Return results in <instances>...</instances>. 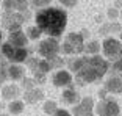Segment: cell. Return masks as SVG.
Here are the masks:
<instances>
[{
    "instance_id": "obj_24",
    "label": "cell",
    "mask_w": 122,
    "mask_h": 116,
    "mask_svg": "<svg viewBox=\"0 0 122 116\" xmlns=\"http://www.w3.org/2000/svg\"><path fill=\"white\" fill-rule=\"evenodd\" d=\"M33 80L35 83H44L46 82V74L41 71H33Z\"/></svg>"
},
{
    "instance_id": "obj_19",
    "label": "cell",
    "mask_w": 122,
    "mask_h": 116,
    "mask_svg": "<svg viewBox=\"0 0 122 116\" xmlns=\"http://www.w3.org/2000/svg\"><path fill=\"white\" fill-rule=\"evenodd\" d=\"M99 50H100V46H99L97 41H89V42H86L85 44V49H83V52L88 53V55H97Z\"/></svg>"
},
{
    "instance_id": "obj_33",
    "label": "cell",
    "mask_w": 122,
    "mask_h": 116,
    "mask_svg": "<svg viewBox=\"0 0 122 116\" xmlns=\"http://www.w3.org/2000/svg\"><path fill=\"white\" fill-rule=\"evenodd\" d=\"M110 27H111V33L121 32V24H117V22H110Z\"/></svg>"
},
{
    "instance_id": "obj_11",
    "label": "cell",
    "mask_w": 122,
    "mask_h": 116,
    "mask_svg": "<svg viewBox=\"0 0 122 116\" xmlns=\"http://www.w3.org/2000/svg\"><path fill=\"white\" fill-rule=\"evenodd\" d=\"M8 42H11L16 47H25L28 44V36H27V33H24L19 28V30H14V32H10Z\"/></svg>"
},
{
    "instance_id": "obj_42",
    "label": "cell",
    "mask_w": 122,
    "mask_h": 116,
    "mask_svg": "<svg viewBox=\"0 0 122 116\" xmlns=\"http://www.w3.org/2000/svg\"><path fill=\"white\" fill-rule=\"evenodd\" d=\"M121 41H122V32H121Z\"/></svg>"
},
{
    "instance_id": "obj_27",
    "label": "cell",
    "mask_w": 122,
    "mask_h": 116,
    "mask_svg": "<svg viewBox=\"0 0 122 116\" xmlns=\"http://www.w3.org/2000/svg\"><path fill=\"white\" fill-rule=\"evenodd\" d=\"M35 85L36 83H35L33 79H25V77L22 79V88H24V90H30V88H33Z\"/></svg>"
},
{
    "instance_id": "obj_29",
    "label": "cell",
    "mask_w": 122,
    "mask_h": 116,
    "mask_svg": "<svg viewBox=\"0 0 122 116\" xmlns=\"http://www.w3.org/2000/svg\"><path fill=\"white\" fill-rule=\"evenodd\" d=\"M119 14H121V13H119L117 8H110V10H108V17L111 19V21L117 19V17H119Z\"/></svg>"
},
{
    "instance_id": "obj_9",
    "label": "cell",
    "mask_w": 122,
    "mask_h": 116,
    "mask_svg": "<svg viewBox=\"0 0 122 116\" xmlns=\"http://www.w3.org/2000/svg\"><path fill=\"white\" fill-rule=\"evenodd\" d=\"M94 100L91 97H83L80 99V102L74 107L72 115L74 116H91L94 111Z\"/></svg>"
},
{
    "instance_id": "obj_44",
    "label": "cell",
    "mask_w": 122,
    "mask_h": 116,
    "mask_svg": "<svg viewBox=\"0 0 122 116\" xmlns=\"http://www.w3.org/2000/svg\"><path fill=\"white\" fill-rule=\"evenodd\" d=\"M0 107H2V104H0Z\"/></svg>"
},
{
    "instance_id": "obj_38",
    "label": "cell",
    "mask_w": 122,
    "mask_h": 116,
    "mask_svg": "<svg viewBox=\"0 0 122 116\" xmlns=\"http://www.w3.org/2000/svg\"><path fill=\"white\" fill-rule=\"evenodd\" d=\"M114 8H122V0H116V3H114Z\"/></svg>"
},
{
    "instance_id": "obj_16",
    "label": "cell",
    "mask_w": 122,
    "mask_h": 116,
    "mask_svg": "<svg viewBox=\"0 0 122 116\" xmlns=\"http://www.w3.org/2000/svg\"><path fill=\"white\" fill-rule=\"evenodd\" d=\"M19 94H20V90L16 85H8L2 90V97L5 100H14V99H17Z\"/></svg>"
},
{
    "instance_id": "obj_8",
    "label": "cell",
    "mask_w": 122,
    "mask_h": 116,
    "mask_svg": "<svg viewBox=\"0 0 122 116\" xmlns=\"http://www.w3.org/2000/svg\"><path fill=\"white\" fill-rule=\"evenodd\" d=\"M103 53L107 55L108 58H111V60H116V58L122 57V42L117 39H113V38H107L103 41Z\"/></svg>"
},
{
    "instance_id": "obj_5",
    "label": "cell",
    "mask_w": 122,
    "mask_h": 116,
    "mask_svg": "<svg viewBox=\"0 0 122 116\" xmlns=\"http://www.w3.org/2000/svg\"><path fill=\"white\" fill-rule=\"evenodd\" d=\"M25 21V16L20 11H5V14L2 16V27L10 32H14L22 28V24Z\"/></svg>"
},
{
    "instance_id": "obj_2",
    "label": "cell",
    "mask_w": 122,
    "mask_h": 116,
    "mask_svg": "<svg viewBox=\"0 0 122 116\" xmlns=\"http://www.w3.org/2000/svg\"><path fill=\"white\" fill-rule=\"evenodd\" d=\"M110 64L105 58L99 57V55H92V57H85L83 66L80 68L78 72H75V80L78 85H86V83H92L96 80L102 79L105 74L108 72Z\"/></svg>"
},
{
    "instance_id": "obj_17",
    "label": "cell",
    "mask_w": 122,
    "mask_h": 116,
    "mask_svg": "<svg viewBox=\"0 0 122 116\" xmlns=\"http://www.w3.org/2000/svg\"><path fill=\"white\" fill-rule=\"evenodd\" d=\"M24 102L22 100H17V99H14V100H10V105H8V110H10L11 115H20L22 111H24Z\"/></svg>"
},
{
    "instance_id": "obj_15",
    "label": "cell",
    "mask_w": 122,
    "mask_h": 116,
    "mask_svg": "<svg viewBox=\"0 0 122 116\" xmlns=\"http://www.w3.org/2000/svg\"><path fill=\"white\" fill-rule=\"evenodd\" d=\"M61 99H63V102L67 104V105H77V104L80 102V94L74 90V88H67V90L63 91Z\"/></svg>"
},
{
    "instance_id": "obj_32",
    "label": "cell",
    "mask_w": 122,
    "mask_h": 116,
    "mask_svg": "<svg viewBox=\"0 0 122 116\" xmlns=\"http://www.w3.org/2000/svg\"><path fill=\"white\" fill-rule=\"evenodd\" d=\"M52 116H72V115L67 111V110H64V108H58Z\"/></svg>"
},
{
    "instance_id": "obj_26",
    "label": "cell",
    "mask_w": 122,
    "mask_h": 116,
    "mask_svg": "<svg viewBox=\"0 0 122 116\" xmlns=\"http://www.w3.org/2000/svg\"><path fill=\"white\" fill-rule=\"evenodd\" d=\"M49 3H52V0H31V5L35 8H46Z\"/></svg>"
},
{
    "instance_id": "obj_41",
    "label": "cell",
    "mask_w": 122,
    "mask_h": 116,
    "mask_svg": "<svg viewBox=\"0 0 122 116\" xmlns=\"http://www.w3.org/2000/svg\"><path fill=\"white\" fill-rule=\"evenodd\" d=\"M119 16H121V19H122V8H121V14H119Z\"/></svg>"
},
{
    "instance_id": "obj_35",
    "label": "cell",
    "mask_w": 122,
    "mask_h": 116,
    "mask_svg": "<svg viewBox=\"0 0 122 116\" xmlns=\"http://www.w3.org/2000/svg\"><path fill=\"white\" fill-rule=\"evenodd\" d=\"M0 75L3 77V79H6V66H5L2 61H0Z\"/></svg>"
},
{
    "instance_id": "obj_12",
    "label": "cell",
    "mask_w": 122,
    "mask_h": 116,
    "mask_svg": "<svg viewBox=\"0 0 122 116\" xmlns=\"http://www.w3.org/2000/svg\"><path fill=\"white\" fill-rule=\"evenodd\" d=\"M44 99V93L39 90V88H30V90H25L24 91V100L27 104H36Z\"/></svg>"
},
{
    "instance_id": "obj_4",
    "label": "cell",
    "mask_w": 122,
    "mask_h": 116,
    "mask_svg": "<svg viewBox=\"0 0 122 116\" xmlns=\"http://www.w3.org/2000/svg\"><path fill=\"white\" fill-rule=\"evenodd\" d=\"M83 49H85V39L80 33H69L63 42V52L67 55L83 53Z\"/></svg>"
},
{
    "instance_id": "obj_7",
    "label": "cell",
    "mask_w": 122,
    "mask_h": 116,
    "mask_svg": "<svg viewBox=\"0 0 122 116\" xmlns=\"http://www.w3.org/2000/svg\"><path fill=\"white\" fill-rule=\"evenodd\" d=\"M94 110H96L97 116H119L121 115V108H119L117 102L114 99H110V97L102 99L94 107Z\"/></svg>"
},
{
    "instance_id": "obj_6",
    "label": "cell",
    "mask_w": 122,
    "mask_h": 116,
    "mask_svg": "<svg viewBox=\"0 0 122 116\" xmlns=\"http://www.w3.org/2000/svg\"><path fill=\"white\" fill-rule=\"evenodd\" d=\"M60 50H61V46L58 42V39L56 38H52V36H49L47 39H42L39 42V46H38V53L41 57H44L46 60L56 57L60 53Z\"/></svg>"
},
{
    "instance_id": "obj_10",
    "label": "cell",
    "mask_w": 122,
    "mask_h": 116,
    "mask_svg": "<svg viewBox=\"0 0 122 116\" xmlns=\"http://www.w3.org/2000/svg\"><path fill=\"white\" fill-rule=\"evenodd\" d=\"M52 82H53L55 86L58 88H66V86H71L74 79H72V74L69 71H64V69H60L53 74L52 77Z\"/></svg>"
},
{
    "instance_id": "obj_30",
    "label": "cell",
    "mask_w": 122,
    "mask_h": 116,
    "mask_svg": "<svg viewBox=\"0 0 122 116\" xmlns=\"http://www.w3.org/2000/svg\"><path fill=\"white\" fill-rule=\"evenodd\" d=\"M16 2L19 3V10H17V11L24 13V11L28 10V3H27V0H16Z\"/></svg>"
},
{
    "instance_id": "obj_21",
    "label": "cell",
    "mask_w": 122,
    "mask_h": 116,
    "mask_svg": "<svg viewBox=\"0 0 122 116\" xmlns=\"http://www.w3.org/2000/svg\"><path fill=\"white\" fill-rule=\"evenodd\" d=\"M44 113H47V115H53L55 111L58 110V105H56V102H53V100H47V102H44Z\"/></svg>"
},
{
    "instance_id": "obj_25",
    "label": "cell",
    "mask_w": 122,
    "mask_h": 116,
    "mask_svg": "<svg viewBox=\"0 0 122 116\" xmlns=\"http://www.w3.org/2000/svg\"><path fill=\"white\" fill-rule=\"evenodd\" d=\"M111 69H113V72H114L116 75H121V77H122V57L119 58L117 61L114 63V64H113Z\"/></svg>"
},
{
    "instance_id": "obj_34",
    "label": "cell",
    "mask_w": 122,
    "mask_h": 116,
    "mask_svg": "<svg viewBox=\"0 0 122 116\" xmlns=\"http://www.w3.org/2000/svg\"><path fill=\"white\" fill-rule=\"evenodd\" d=\"M60 3L64 5V6H75L77 0H60Z\"/></svg>"
},
{
    "instance_id": "obj_36",
    "label": "cell",
    "mask_w": 122,
    "mask_h": 116,
    "mask_svg": "<svg viewBox=\"0 0 122 116\" xmlns=\"http://www.w3.org/2000/svg\"><path fill=\"white\" fill-rule=\"evenodd\" d=\"M107 93H108V91L105 90V88H103V90H100V91H99V96H100V99H105V97H107Z\"/></svg>"
},
{
    "instance_id": "obj_43",
    "label": "cell",
    "mask_w": 122,
    "mask_h": 116,
    "mask_svg": "<svg viewBox=\"0 0 122 116\" xmlns=\"http://www.w3.org/2000/svg\"><path fill=\"white\" fill-rule=\"evenodd\" d=\"M0 116H8V115H0Z\"/></svg>"
},
{
    "instance_id": "obj_3",
    "label": "cell",
    "mask_w": 122,
    "mask_h": 116,
    "mask_svg": "<svg viewBox=\"0 0 122 116\" xmlns=\"http://www.w3.org/2000/svg\"><path fill=\"white\" fill-rule=\"evenodd\" d=\"M0 49H2V55L11 63H24L28 58V50L25 47H16L11 42H3Z\"/></svg>"
},
{
    "instance_id": "obj_14",
    "label": "cell",
    "mask_w": 122,
    "mask_h": 116,
    "mask_svg": "<svg viewBox=\"0 0 122 116\" xmlns=\"http://www.w3.org/2000/svg\"><path fill=\"white\" fill-rule=\"evenodd\" d=\"M24 74H25V69L22 66H19V63L6 66V77H10L11 80H22Z\"/></svg>"
},
{
    "instance_id": "obj_22",
    "label": "cell",
    "mask_w": 122,
    "mask_h": 116,
    "mask_svg": "<svg viewBox=\"0 0 122 116\" xmlns=\"http://www.w3.org/2000/svg\"><path fill=\"white\" fill-rule=\"evenodd\" d=\"M5 11H17L19 10V3L16 0H3V3H2Z\"/></svg>"
},
{
    "instance_id": "obj_45",
    "label": "cell",
    "mask_w": 122,
    "mask_h": 116,
    "mask_svg": "<svg viewBox=\"0 0 122 116\" xmlns=\"http://www.w3.org/2000/svg\"><path fill=\"white\" fill-rule=\"evenodd\" d=\"M91 116H94V115H91Z\"/></svg>"
},
{
    "instance_id": "obj_37",
    "label": "cell",
    "mask_w": 122,
    "mask_h": 116,
    "mask_svg": "<svg viewBox=\"0 0 122 116\" xmlns=\"http://www.w3.org/2000/svg\"><path fill=\"white\" fill-rule=\"evenodd\" d=\"M80 35L83 36V39H86V38H89V32H88V30H81V32H80Z\"/></svg>"
},
{
    "instance_id": "obj_31",
    "label": "cell",
    "mask_w": 122,
    "mask_h": 116,
    "mask_svg": "<svg viewBox=\"0 0 122 116\" xmlns=\"http://www.w3.org/2000/svg\"><path fill=\"white\" fill-rule=\"evenodd\" d=\"M99 33H100V35H108V33H111V27H110V24H103V25L99 28Z\"/></svg>"
},
{
    "instance_id": "obj_39",
    "label": "cell",
    "mask_w": 122,
    "mask_h": 116,
    "mask_svg": "<svg viewBox=\"0 0 122 116\" xmlns=\"http://www.w3.org/2000/svg\"><path fill=\"white\" fill-rule=\"evenodd\" d=\"M2 39H3V35H2V32H0V46L3 44V42H2Z\"/></svg>"
},
{
    "instance_id": "obj_23",
    "label": "cell",
    "mask_w": 122,
    "mask_h": 116,
    "mask_svg": "<svg viewBox=\"0 0 122 116\" xmlns=\"http://www.w3.org/2000/svg\"><path fill=\"white\" fill-rule=\"evenodd\" d=\"M49 63H50L52 69H55V68H61V66L64 64V60L56 55V57H53V58H49Z\"/></svg>"
},
{
    "instance_id": "obj_28",
    "label": "cell",
    "mask_w": 122,
    "mask_h": 116,
    "mask_svg": "<svg viewBox=\"0 0 122 116\" xmlns=\"http://www.w3.org/2000/svg\"><path fill=\"white\" fill-rule=\"evenodd\" d=\"M38 64H39V60H38V58H27V66H28L31 71H35V69L38 68Z\"/></svg>"
},
{
    "instance_id": "obj_1",
    "label": "cell",
    "mask_w": 122,
    "mask_h": 116,
    "mask_svg": "<svg viewBox=\"0 0 122 116\" xmlns=\"http://www.w3.org/2000/svg\"><path fill=\"white\" fill-rule=\"evenodd\" d=\"M36 25L42 30V33L52 38H58L63 35L67 25V13L61 8H42L35 16Z\"/></svg>"
},
{
    "instance_id": "obj_18",
    "label": "cell",
    "mask_w": 122,
    "mask_h": 116,
    "mask_svg": "<svg viewBox=\"0 0 122 116\" xmlns=\"http://www.w3.org/2000/svg\"><path fill=\"white\" fill-rule=\"evenodd\" d=\"M83 61H85V57H77V58H74V60H69L67 66H69V69H71L72 72L75 74V72H78L80 68L83 66Z\"/></svg>"
},
{
    "instance_id": "obj_20",
    "label": "cell",
    "mask_w": 122,
    "mask_h": 116,
    "mask_svg": "<svg viewBox=\"0 0 122 116\" xmlns=\"http://www.w3.org/2000/svg\"><path fill=\"white\" fill-rule=\"evenodd\" d=\"M41 35H42V30H41L38 25L27 28V36H28V39H39Z\"/></svg>"
},
{
    "instance_id": "obj_13",
    "label": "cell",
    "mask_w": 122,
    "mask_h": 116,
    "mask_svg": "<svg viewBox=\"0 0 122 116\" xmlns=\"http://www.w3.org/2000/svg\"><path fill=\"white\" fill-rule=\"evenodd\" d=\"M105 90L108 93H122V77L121 75H111L105 83Z\"/></svg>"
},
{
    "instance_id": "obj_40",
    "label": "cell",
    "mask_w": 122,
    "mask_h": 116,
    "mask_svg": "<svg viewBox=\"0 0 122 116\" xmlns=\"http://www.w3.org/2000/svg\"><path fill=\"white\" fill-rule=\"evenodd\" d=\"M2 83H3V77L0 75V85H2Z\"/></svg>"
}]
</instances>
